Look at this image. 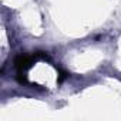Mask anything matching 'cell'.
Here are the masks:
<instances>
[{
  "mask_svg": "<svg viewBox=\"0 0 121 121\" xmlns=\"http://www.w3.org/2000/svg\"><path fill=\"white\" fill-rule=\"evenodd\" d=\"M36 60H37L36 54H33V56L20 54V56L16 57V60H14V67L17 70V80H19V83L29 84V81L26 78V71L36 63Z\"/></svg>",
  "mask_w": 121,
  "mask_h": 121,
  "instance_id": "cell-1",
  "label": "cell"
}]
</instances>
